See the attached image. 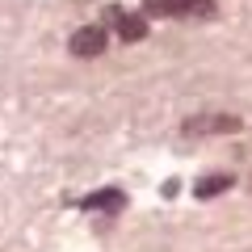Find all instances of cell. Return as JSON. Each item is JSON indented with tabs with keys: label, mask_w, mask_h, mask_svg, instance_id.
Returning <instances> with one entry per match:
<instances>
[{
	"label": "cell",
	"mask_w": 252,
	"mask_h": 252,
	"mask_svg": "<svg viewBox=\"0 0 252 252\" xmlns=\"http://www.w3.org/2000/svg\"><path fill=\"white\" fill-rule=\"evenodd\" d=\"M143 9L152 13V17H168V9H164V0H143Z\"/></svg>",
	"instance_id": "obj_7"
},
{
	"label": "cell",
	"mask_w": 252,
	"mask_h": 252,
	"mask_svg": "<svg viewBox=\"0 0 252 252\" xmlns=\"http://www.w3.org/2000/svg\"><path fill=\"white\" fill-rule=\"evenodd\" d=\"M80 206L84 210H122L126 206V193H122V189H97V193H89Z\"/></svg>",
	"instance_id": "obj_5"
},
{
	"label": "cell",
	"mask_w": 252,
	"mask_h": 252,
	"mask_svg": "<svg viewBox=\"0 0 252 252\" xmlns=\"http://www.w3.org/2000/svg\"><path fill=\"white\" fill-rule=\"evenodd\" d=\"M105 51V30L101 26H84L72 34V55H80V59H93V55Z\"/></svg>",
	"instance_id": "obj_3"
},
{
	"label": "cell",
	"mask_w": 252,
	"mask_h": 252,
	"mask_svg": "<svg viewBox=\"0 0 252 252\" xmlns=\"http://www.w3.org/2000/svg\"><path fill=\"white\" fill-rule=\"evenodd\" d=\"M235 185V177H227V172H215V177H206V181H198V198H215V193H223V189H231Z\"/></svg>",
	"instance_id": "obj_6"
},
{
	"label": "cell",
	"mask_w": 252,
	"mask_h": 252,
	"mask_svg": "<svg viewBox=\"0 0 252 252\" xmlns=\"http://www.w3.org/2000/svg\"><path fill=\"white\" fill-rule=\"evenodd\" d=\"M105 21L118 30V38H122V42H139V38L147 34V17L126 13V9H118V4H109V9H105Z\"/></svg>",
	"instance_id": "obj_1"
},
{
	"label": "cell",
	"mask_w": 252,
	"mask_h": 252,
	"mask_svg": "<svg viewBox=\"0 0 252 252\" xmlns=\"http://www.w3.org/2000/svg\"><path fill=\"white\" fill-rule=\"evenodd\" d=\"M164 9H168V17H210L215 13V0H164Z\"/></svg>",
	"instance_id": "obj_4"
},
{
	"label": "cell",
	"mask_w": 252,
	"mask_h": 252,
	"mask_svg": "<svg viewBox=\"0 0 252 252\" xmlns=\"http://www.w3.org/2000/svg\"><path fill=\"white\" fill-rule=\"evenodd\" d=\"M181 130H185V135H219V130H240V118H231V114H202V118H189Z\"/></svg>",
	"instance_id": "obj_2"
}]
</instances>
